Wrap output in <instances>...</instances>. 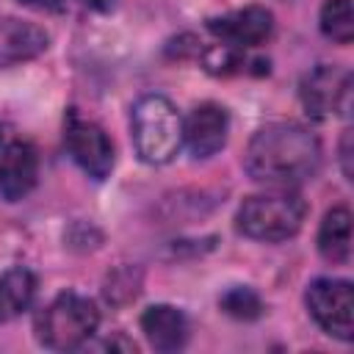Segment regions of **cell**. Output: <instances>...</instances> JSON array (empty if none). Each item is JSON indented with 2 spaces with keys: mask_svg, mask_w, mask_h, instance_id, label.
<instances>
[{
  "mask_svg": "<svg viewBox=\"0 0 354 354\" xmlns=\"http://www.w3.org/2000/svg\"><path fill=\"white\" fill-rule=\"evenodd\" d=\"M230 116L216 102L196 105L183 122V141L194 158H210L227 144Z\"/></svg>",
  "mask_w": 354,
  "mask_h": 354,
  "instance_id": "cell-9",
  "label": "cell"
},
{
  "mask_svg": "<svg viewBox=\"0 0 354 354\" xmlns=\"http://www.w3.org/2000/svg\"><path fill=\"white\" fill-rule=\"evenodd\" d=\"M304 304L313 315V321L332 337L337 340H351L354 335V290L348 279H335V277H321L313 279Z\"/></svg>",
  "mask_w": 354,
  "mask_h": 354,
  "instance_id": "cell-5",
  "label": "cell"
},
{
  "mask_svg": "<svg viewBox=\"0 0 354 354\" xmlns=\"http://www.w3.org/2000/svg\"><path fill=\"white\" fill-rule=\"evenodd\" d=\"M25 6H33V8H47V11H58L64 0H19Z\"/></svg>",
  "mask_w": 354,
  "mask_h": 354,
  "instance_id": "cell-18",
  "label": "cell"
},
{
  "mask_svg": "<svg viewBox=\"0 0 354 354\" xmlns=\"http://www.w3.org/2000/svg\"><path fill=\"white\" fill-rule=\"evenodd\" d=\"M100 324V313L91 299L66 290L58 293L39 315H36V337L41 346L53 351H72L83 346Z\"/></svg>",
  "mask_w": 354,
  "mask_h": 354,
  "instance_id": "cell-4",
  "label": "cell"
},
{
  "mask_svg": "<svg viewBox=\"0 0 354 354\" xmlns=\"http://www.w3.org/2000/svg\"><path fill=\"white\" fill-rule=\"evenodd\" d=\"M321 33L337 44H348L354 39V14L351 0H326L321 6Z\"/></svg>",
  "mask_w": 354,
  "mask_h": 354,
  "instance_id": "cell-15",
  "label": "cell"
},
{
  "mask_svg": "<svg viewBox=\"0 0 354 354\" xmlns=\"http://www.w3.org/2000/svg\"><path fill=\"white\" fill-rule=\"evenodd\" d=\"M36 296V277L25 266H14L0 277V324L17 318Z\"/></svg>",
  "mask_w": 354,
  "mask_h": 354,
  "instance_id": "cell-14",
  "label": "cell"
},
{
  "mask_svg": "<svg viewBox=\"0 0 354 354\" xmlns=\"http://www.w3.org/2000/svg\"><path fill=\"white\" fill-rule=\"evenodd\" d=\"M307 216V205L299 194L279 188L271 194H254L246 196L243 205L238 207L235 227L246 238L266 241V243H279L293 238L301 230V221Z\"/></svg>",
  "mask_w": 354,
  "mask_h": 354,
  "instance_id": "cell-3",
  "label": "cell"
},
{
  "mask_svg": "<svg viewBox=\"0 0 354 354\" xmlns=\"http://www.w3.org/2000/svg\"><path fill=\"white\" fill-rule=\"evenodd\" d=\"M221 310L230 315V318H238V321H254V318H260L263 315V299L252 290V288H246V285H235V288H230L224 296H221Z\"/></svg>",
  "mask_w": 354,
  "mask_h": 354,
  "instance_id": "cell-16",
  "label": "cell"
},
{
  "mask_svg": "<svg viewBox=\"0 0 354 354\" xmlns=\"http://www.w3.org/2000/svg\"><path fill=\"white\" fill-rule=\"evenodd\" d=\"M50 39L44 28L11 14H0V69L30 61L47 50Z\"/></svg>",
  "mask_w": 354,
  "mask_h": 354,
  "instance_id": "cell-11",
  "label": "cell"
},
{
  "mask_svg": "<svg viewBox=\"0 0 354 354\" xmlns=\"http://www.w3.org/2000/svg\"><path fill=\"white\" fill-rule=\"evenodd\" d=\"M39 180V155L33 144L14 141L0 155V194L8 202L25 199Z\"/></svg>",
  "mask_w": 354,
  "mask_h": 354,
  "instance_id": "cell-10",
  "label": "cell"
},
{
  "mask_svg": "<svg viewBox=\"0 0 354 354\" xmlns=\"http://www.w3.org/2000/svg\"><path fill=\"white\" fill-rule=\"evenodd\" d=\"M348 94H351L348 69L329 66V64L315 66L299 83L301 105L315 119H326V116H332L337 111H346L348 108Z\"/></svg>",
  "mask_w": 354,
  "mask_h": 354,
  "instance_id": "cell-6",
  "label": "cell"
},
{
  "mask_svg": "<svg viewBox=\"0 0 354 354\" xmlns=\"http://www.w3.org/2000/svg\"><path fill=\"white\" fill-rule=\"evenodd\" d=\"M321 163L318 138L296 122H274L260 127L243 155V169L254 183L290 188L315 174Z\"/></svg>",
  "mask_w": 354,
  "mask_h": 354,
  "instance_id": "cell-1",
  "label": "cell"
},
{
  "mask_svg": "<svg viewBox=\"0 0 354 354\" xmlns=\"http://www.w3.org/2000/svg\"><path fill=\"white\" fill-rule=\"evenodd\" d=\"M207 30L221 39V44L230 47H257L263 44L274 30V17L263 6H246L238 11H230L224 17L207 19Z\"/></svg>",
  "mask_w": 354,
  "mask_h": 354,
  "instance_id": "cell-8",
  "label": "cell"
},
{
  "mask_svg": "<svg viewBox=\"0 0 354 354\" xmlns=\"http://www.w3.org/2000/svg\"><path fill=\"white\" fill-rule=\"evenodd\" d=\"M77 3H83L86 8H94V11H111L119 0H77Z\"/></svg>",
  "mask_w": 354,
  "mask_h": 354,
  "instance_id": "cell-19",
  "label": "cell"
},
{
  "mask_svg": "<svg viewBox=\"0 0 354 354\" xmlns=\"http://www.w3.org/2000/svg\"><path fill=\"white\" fill-rule=\"evenodd\" d=\"M64 144L72 155V160L94 180H105L113 169V144L105 136V130L94 122L77 119L69 113L66 130H64Z\"/></svg>",
  "mask_w": 354,
  "mask_h": 354,
  "instance_id": "cell-7",
  "label": "cell"
},
{
  "mask_svg": "<svg viewBox=\"0 0 354 354\" xmlns=\"http://www.w3.org/2000/svg\"><path fill=\"white\" fill-rule=\"evenodd\" d=\"M136 152L144 163L163 166L183 147V119L163 94H144L130 113Z\"/></svg>",
  "mask_w": 354,
  "mask_h": 354,
  "instance_id": "cell-2",
  "label": "cell"
},
{
  "mask_svg": "<svg viewBox=\"0 0 354 354\" xmlns=\"http://www.w3.org/2000/svg\"><path fill=\"white\" fill-rule=\"evenodd\" d=\"M141 332L155 351H177L188 340V321L171 304H152L141 315Z\"/></svg>",
  "mask_w": 354,
  "mask_h": 354,
  "instance_id": "cell-12",
  "label": "cell"
},
{
  "mask_svg": "<svg viewBox=\"0 0 354 354\" xmlns=\"http://www.w3.org/2000/svg\"><path fill=\"white\" fill-rule=\"evenodd\" d=\"M318 252L326 263H348L351 257V213L348 207H332L318 230Z\"/></svg>",
  "mask_w": 354,
  "mask_h": 354,
  "instance_id": "cell-13",
  "label": "cell"
},
{
  "mask_svg": "<svg viewBox=\"0 0 354 354\" xmlns=\"http://www.w3.org/2000/svg\"><path fill=\"white\" fill-rule=\"evenodd\" d=\"M348 141H351V130H346V136H343V147H340V158H343V174L351 180V166H348Z\"/></svg>",
  "mask_w": 354,
  "mask_h": 354,
  "instance_id": "cell-17",
  "label": "cell"
}]
</instances>
